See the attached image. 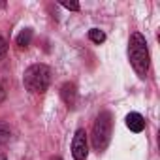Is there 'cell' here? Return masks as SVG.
I'll return each instance as SVG.
<instances>
[{
  "mask_svg": "<svg viewBox=\"0 0 160 160\" xmlns=\"http://www.w3.org/2000/svg\"><path fill=\"white\" fill-rule=\"evenodd\" d=\"M23 81H25L27 91L42 94L47 91V87L51 83V70L45 64H32L25 70Z\"/></svg>",
  "mask_w": 160,
  "mask_h": 160,
  "instance_id": "obj_1",
  "label": "cell"
},
{
  "mask_svg": "<svg viewBox=\"0 0 160 160\" xmlns=\"http://www.w3.org/2000/svg\"><path fill=\"white\" fill-rule=\"evenodd\" d=\"M130 60L138 75L145 77L149 72V51H147V42L139 32H134L130 38Z\"/></svg>",
  "mask_w": 160,
  "mask_h": 160,
  "instance_id": "obj_2",
  "label": "cell"
},
{
  "mask_svg": "<svg viewBox=\"0 0 160 160\" xmlns=\"http://www.w3.org/2000/svg\"><path fill=\"white\" fill-rule=\"evenodd\" d=\"M109 136H111V117H109V113H100L94 122V128H92L94 149H98V151L106 149V145L109 143Z\"/></svg>",
  "mask_w": 160,
  "mask_h": 160,
  "instance_id": "obj_3",
  "label": "cell"
},
{
  "mask_svg": "<svg viewBox=\"0 0 160 160\" xmlns=\"http://www.w3.org/2000/svg\"><path fill=\"white\" fill-rule=\"evenodd\" d=\"M87 134L85 130H77L73 136V143H72V154L75 160H85L87 158Z\"/></svg>",
  "mask_w": 160,
  "mask_h": 160,
  "instance_id": "obj_4",
  "label": "cell"
},
{
  "mask_svg": "<svg viewBox=\"0 0 160 160\" xmlns=\"http://www.w3.org/2000/svg\"><path fill=\"white\" fill-rule=\"evenodd\" d=\"M126 126L132 130V132H141L145 128V119L139 115V113H130L126 117Z\"/></svg>",
  "mask_w": 160,
  "mask_h": 160,
  "instance_id": "obj_5",
  "label": "cell"
},
{
  "mask_svg": "<svg viewBox=\"0 0 160 160\" xmlns=\"http://www.w3.org/2000/svg\"><path fill=\"white\" fill-rule=\"evenodd\" d=\"M62 98H64V102H66L68 106L73 108V104H75V87L70 85V83H66V85L62 87Z\"/></svg>",
  "mask_w": 160,
  "mask_h": 160,
  "instance_id": "obj_6",
  "label": "cell"
},
{
  "mask_svg": "<svg viewBox=\"0 0 160 160\" xmlns=\"http://www.w3.org/2000/svg\"><path fill=\"white\" fill-rule=\"evenodd\" d=\"M30 38H32V30H30V28H25V30L17 36V45L27 47V45H28V42H30Z\"/></svg>",
  "mask_w": 160,
  "mask_h": 160,
  "instance_id": "obj_7",
  "label": "cell"
},
{
  "mask_svg": "<svg viewBox=\"0 0 160 160\" xmlns=\"http://www.w3.org/2000/svg\"><path fill=\"white\" fill-rule=\"evenodd\" d=\"M89 38H91L94 43H102V42H106V34H104L102 30H98V28H91V30H89Z\"/></svg>",
  "mask_w": 160,
  "mask_h": 160,
  "instance_id": "obj_8",
  "label": "cell"
},
{
  "mask_svg": "<svg viewBox=\"0 0 160 160\" xmlns=\"http://www.w3.org/2000/svg\"><path fill=\"white\" fill-rule=\"evenodd\" d=\"M10 128L6 126V124H0V145H4V143H8L10 141Z\"/></svg>",
  "mask_w": 160,
  "mask_h": 160,
  "instance_id": "obj_9",
  "label": "cell"
},
{
  "mask_svg": "<svg viewBox=\"0 0 160 160\" xmlns=\"http://www.w3.org/2000/svg\"><path fill=\"white\" fill-rule=\"evenodd\" d=\"M6 53H8V43H6L4 38H0V60L6 57Z\"/></svg>",
  "mask_w": 160,
  "mask_h": 160,
  "instance_id": "obj_10",
  "label": "cell"
},
{
  "mask_svg": "<svg viewBox=\"0 0 160 160\" xmlns=\"http://www.w3.org/2000/svg\"><path fill=\"white\" fill-rule=\"evenodd\" d=\"M64 8H68V10H73V12H77L79 10V4L77 2H68V0H62V2H60Z\"/></svg>",
  "mask_w": 160,
  "mask_h": 160,
  "instance_id": "obj_11",
  "label": "cell"
},
{
  "mask_svg": "<svg viewBox=\"0 0 160 160\" xmlns=\"http://www.w3.org/2000/svg\"><path fill=\"white\" fill-rule=\"evenodd\" d=\"M4 98H6V91H4L2 87H0V104L4 102Z\"/></svg>",
  "mask_w": 160,
  "mask_h": 160,
  "instance_id": "obj_12",
  "label": "cell"
},
{
  "mask_svg": "<svg viewBox=\"0 0 160 160\" xmlns=\"http://www.w3.org/2000/svg\"><path fill=\"white\" fill-rule=\"evenodd\" d=\"M53 160H62V158H53Z\"/></svg>",
  "mask_w": 160,
  "mask_h": 160,
  "instance_id": "obj_13",
  "label": "cell"
}]
</instances>
